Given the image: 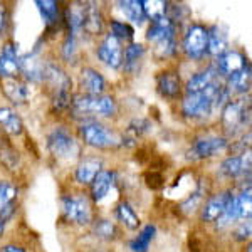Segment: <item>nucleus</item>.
<instances>
[{
    "instance_id": "obj_3",
    "label": "nucleus",
    "mask_w": 252,
    "mask_h": 252,
    "mask_svg": "<svg viewBox=\"0 0 252 252\" xmlns=\"http://www.w3.org/2000/svg\"><path fill=\"white\" fill-rule=\"evenodd\" d=\"M251 123V103L249 97L230 99L220 109V125L225 133V138H235L246 129Z\"/></svg>"
},
{
    "instance_id": "obj_33",
    "label": "nucleus",
    "mask_w": 252,
    "mask_h": 252,
    "mask_svg": "<svg viewBox=\"0 0 252 252\" xmlns=\"http://www.w3.org/2000/svg\"><path fill=\"white\" fill-rule=\"evenodd\" d=\"M109 29H111L109 34H111L113 37H116L120 42H123V40L125 42H131L133 37H135V29H133L128 22H125V20L111 19L109 20Z\"/></svg>"
},
{
    "instance_id": "obj_26",
    "label": "nucleus",
    "mask_w": 252,
    "mask_h": 252,
    "mask_svg": "<svg viewBox=\"0 0 252 252\" xmlns=\"http://www.w3.org/2000/svg\"><path fill=\"white\" fill-rule=\"evenodd\" d=\"M0 126L9 136H20L24 133V121L9 106H0Z\"/></svg>"
},
{
    "instance_id": "obj_4",
    "label": "nucleus",
    "mask_w": 252,
    "mask_h": 252,
    "mask_svg": "<svg viewBox=\"0 0 252 252\" xmlns=\"http://www.w3.org/2000/svg\"><path fill=\"white\" fill-rule=\"evenodd\" d=\"M47 150L58 161H74L81 158V143L67 126H56L47 135Z\"/></svg>"
},
{
    "instance_id": "obj_31",
    "label": "nucleus",
    "mask_w": 252,
    "mask_h": 252,
    "mask_svg": "<svg viewBox=\"0 0 252 252\" xmlns=\"http://www.w3.org/2000/svg\"><path fill=\"white\" fill-rule=\"evenodd\" d=\"M37 9L40 12L44 24L47 27H54L59 22V3L56 0H37L35 2Z\"/></svg>"
},
{
    "instance_id": "obj_28",
    "label": "nucleus",
    "mask_w": 252,
    "mask_h": 252,
    "mask_svg": "<svg viewBox=\"0 0 252 252\" xmlns=\"http://www.w3.org/2000/svg\"><path fill=\"white\" fill-rule=\"evenodd\" d=\"M64 20L69 27V34L79 35L83 32V22H84V3L76 2L71 3L64 12Z\"/></svg>"
},
{
    "instance_id": "obj_21",
    "label": "nucleus",
    "mask_w": 252,
    "mask_h": 252,
    "mask_svg": "<svg viewBox=\"0 0 252 252\" xmlns=\"http://www.w3.org/2000/svg\"><path fill=\"white\" fill-rule=\"evenodd\" d=\"M209 32V37H207V56H212L217 59L219 56H222L225 51H229V35L227 31H223L220 26H212Z\"/></svg>"
},
{
    "instance_id": "obj_13",
    "label": "nucleus",
    "mask_w": 252,
    "mask_h": 252,
    "mask_svg": "<svg viewBox=\"0 0 252 252\" xmlns=\"http://www.w3.org/2000/svg\"><path fill=\"white\" fill-rule=\"evenodd\" d=\"M19 187L10 180H0V219L9 222L17 210Z\"/></svg>"
},
{
    "instance_id": "obj_12",
    "label": "nucleus",
    "mask_w": 252,
    "mask_h": 252,
    "mask_svg": "<svg viewBox=\"0 0 252 252\" xmlns=\"http://www.w3.org/2000/svg\"><path fill=\"white\" fill-rule=\"evenodd\" d=\"M232 190H222L214 195H210L209 200L205 202V205L202 207L200 212V220L205 223H215L217 219L220 217L225 210L227 204H229L230 197H232Z\"/></svg>"
},
{
    "instance_id": "obj_36",
    "label": "nucleus",
    "mask_w": 252,
    "mask_h": 252,
    "mask_svg": "<svg viewBox=\"0 0 252 252\" xmlns=\"http://www.w3.org/2000/svg\"><path fill=\"white\" fill-rule=\"evenodd\" d=\"M0 160H2V163L5 166H9V168H17L20 158H19V153L15 152L12 146H7V148L0 150Z\"/></svg>"
},
{
    "instance_id": "obj_30",
    "label": "nucleus",
    "mask_w": 252,
    "mask_h": 252,
    "mask_svg": "<svg viewBox=\"0 0 252 252\" xmlns=\"http://www.w3.org/2000/svg\"><path fill=\"white\" fill-rule=\"evenodd\" d=\"M155 235H157V227L153 225V223L145 225L143 229L140 230V234L128 242L129 251L131 252H148L153 239H155Z\"/></svg>"
},
{
    "instance_id": "obj_20",
    "label": "nucleus",
    "mask_w": 252,
    "mask_h": 252,
    "mask_svg": "<svg viewBox=\"0 0 252 252\" xmlns=\"http://www.w3.org/2000/svg\"><path fill=\"white\" fill-rule=\"evenodd\" d=\"M115 180H116V173L111 172V170H101L96 175L93 184L89 185L91 187L89 198H91L93 204H99V202H103L108 197V193L111 192L113 185H115Z\"/></svg>"
},
{
    "instance_id": "obj_23",
    "label": "nucleus",
    "mask_w": 252,
    "mask_h": 252,
    "mask_svg": "<svg viewBox=\"0 0 252 252\" xmlns=\"http://www.w3.org/2000/svg\"><path fill=\"white\" fill-rule=\"evenodd\" d=\"M220 78L217 76V72H215L214 66L210 64L209 67L202 69V71L195 72V74L187 81L185 84V94H193V93H200L204 91L205 88H209L210 84L215 83V81H219Z\"/></svg>"
},
{
    "instance_id": "obj_41",
    "label": "nucleus",
    "mask_w": 252,
    "mask_h": 252,
    "mask_svg": "<svg viewBox=\"0 0 252 252\" xmlns=\"http://www.w3.org/2000/svg\"><path fill=\"white\" fill-rule=\"evenodd\" d=\"M247 252H252V251H251V244H249V246H247Z\"/></svg>"
},
{
    "instance_id": "obj_1",
    "label": "nucleus",
    "mask_w": 252,
    "mask_h": 252,
    "mask_svg": "<svg viewBox=\"0 0 252 252\" xmlns=\"http://www.w3.org/2000/svg\"><path fill=\"white\" fill-rule=\"evenodd\" d=\"M72 115L79 118L81 123L88 120H97V118H115L118 115V101L111 94H101V96H86V94H76L71 101Z\"/></svg>"
},
{
    "instance_id": "obj_6",
    "label": "nucleus",
    "mask_w": 252,
    "mask_h": 252,
    "mask_svg": "<svg viewBox=\"0 0 252 252\" xmlns=\"http://www.w3.org/2000/svg\"><path fill=\"white\" fill-rule=\"evenodd\" d=\"M207 37H209V32L202 24H190L187 27L184 40H182V49L190 61H202L207 56Z\"/></svg>"
},
{
    "instance_id": "obj_22",
    "label": "nucleus",
    "mask_w": 252,
    "mask_h": 252,
    "mask_svg": "<svg viewBox=\"0 0 252 252\" xmlns=\"http://www.w3.org/2000/svg\"><path fill=\"white\" fill-rule=\"evenodd\" d=\"M104 31V17L101 14V9L96 7V3H84V22L83 32L88 35H101Z\"/></svg>"
},
{
    "instance_id": "obj_19",
    "label": "nucleus",
    "mask_w": 252,
    "mask_h": 252,
    "mask_svg": "<svg viewBox=\"0 0 252 252\" xmlns=\"http://www.w3.org/2000/svg\"><path fill=\"white\" fill-rule=\"evenodd\" d=\"M146 54V47L143 44L129 42L128 46L123 47V71L129 76H135L140 72L141 64H143Z\"/></svg>"
},
{
    "instance_id": "obj_18",
    "label": "nucleus",
    "mask_w": 252,
    "mask_h": 252,
    "mask_svg": "<svg viewBox=\"0 0 252 252\" xmlns=\"http://www.w3.org/2000/svg\"><path fill=\"white\" fill-rule=\"evenodd\" d=\"M157 91L160 93L165 99H177L182 93V81L178 72L175 71H163L157 76Z\"/></svg>"
},
{
    "instance_id": "obj_34",
    "label": "nucleus",
    "mask_w": 252,
    "mask_h": 252,
    "mask_svg": "<svg viewBox=\"0 0 252 252\" xmlns=\"http://www.w3.org/2000/svg\"><path fill=\"white\" fill-rule=\"evenodd\" d=\"M168 3L163 0H143V9L146 19L152 22L155 19L166 17V12H168Z\"/></svg>"
},
{
    "instance_id": "obj_29",
    "label": "nucleus",
    "mask_w": 252,
    "mask_h": 252,
    "mask_svg": "<svg viewBox=\"0 0 252 252\" xmlns=\"http://www.w3.org/2000/svg\"><path fill=\"white\" fill-rule=\"evenodd\" d=\"M115 215H116L118 222L123 223V225L128 230H138V229H140V225H141L140 217H138V214L135 212V209H133V207L129 205L126 200L120 202V204L116 205Z\"/></svg>"
},
{
    "instance_id": "obj_5",
    "label": "nucleus",
    "mask_w": 252,
    "mask_h": 252,
    "mask_svg": "<svg viewBox=\"0 0 252 252\" xmlns=\"http://www.w3.org/2000/svg\"><path fill=\"white\" fill-rule=\"evenodd\" d=\"M63 217L69 223L86 227L93 223V202L86 193H66L61 198Z\"/></svg>"
},
{
    "instance_id": "obj_24",
    "label": "nucleus",
    "mask_w": 252,
    "mask_h": 252,
    "mask_svg": "<svg viewBox=\"0 0 252 252\" xmlns=\"http://www.w3.org/2000/svg\"><path fill=\"white\" fill-rule=\"evenodd\" d=\"M251 83H252V71H251V64H249V66L244 67L242 71L229 76L223 84H225L227 91H229L230 94L244 96L246 93L251 91Z\"/></svg>"
},
{
    "instance_id": "obj_40",
    "label": "nucleus",
    "mask_w": 252,
    "mask_h": 252,
    "mask_svg": "<svg viewBox=\"0 0 252 252\" xmlns=\"http://www.w3.org/2000/svg\"><path fill=\"white\" fill-rule=\"evenodd\" d=\"M5 229H7V222H3L2 219H0V237L5 234Z\"/></svg>"
},
{
    "instance_id": "obj_35",
    "label": "nucleus",
    "mask_w": 252,
    "mask_h": 252,
    "mask_svg": "<svg viewBox=\"0 0 252 252\" xmlns=\"http://www.w3.org/2000/svg\"><path fill=\"white\" fill-rule=\"evenodd\" d=\"M150 128H152V123H150L148 120H145V118H133L131 121H129L128 128H126V131H128V135L131 136V140H138V136L145 135V133L150 131Z\"/></svg>"
},
{
    "instance_id": "obj_9",
    "label": "nucleus",
    "mask_w": 252,
    "mask_h": 252,
    "mask_svg": "<svg viewBox=\"0 0 252 252\" xmlns=\"http://www.w3.org/2000/svg\"><path fill=\"white\" fill-rule=\"evenodd\" d=\"M212 66L219 78L227 79L229 76H232L235 72L242 71L244 67L249 66V61H247V58L242 52L235 51V49H229V51H225L222 56H219V58L214 61Z\"/></svg>"
},
{
    "instance_id": "obj_25",
    "label": "nucleus",
    "mask_w": 252,
    "mask_h": 252,
    "mask_svg": "<svg viewBox=\"0 0 252 252\" xmlns=\"http://www.w3.org/2000/svg\"><path fill=\"white\" fill-rule=\"evenodd\" d=\"M118 10L123 14V17L129 22L136 24L138 27L146 22V15L143 9V0H121L118 2Z\"/></svg>"
},
{
    "instance_id": "obj_7",
    "label": "nucleus",
    "mask_w": 252,
    "mask_h": 252,
    "mask_svg": "<svg viewBox=\"0 0 252 252\" xmlns=\"http://www.w3.org/2000/svg\"><path fill=\"white\" fill-rule=\"evenodd\" d=\"M227 148H229V140L225 136L202 135L195 138L189 150V155L192 160H209L212 157H217L219 153H223Z\"/></svg>"
},
{
    "instance_id": "obj_11",
    "label": "nucleus",
    "mask_w": 252,
    "mask_h": 252,
    "mask_svg": "<svg viewBox=\"0 0 252 252\" xmlns=\"http://www.w3.org/2000/svg\"><path fill=\"white\" fill-rule=\"evenodd\" d=\"M79 89L81 94L86 96H101L106 93V79L94 67H83L79 72Z\"/></svg>"
},
{
    "instance_id": "obj_17",
    "label": "nucleus",
    "mask_w": 252,
    "mask_h": 252,
    "mask_svg": "<svg viewBox=\"0 0 252 252\" xmlns=\"http://www.w3.org/2000/svg\"><path fill=\"white\" fill-rule=\"evenodd\" d=\"M0 86H2V93L12 104H24L31 99L32 91L29 83L20 81L19 78L12 79H0Z\"/></svg>"
},
{
    "instance_id": "obj_10",
    "label": "nucleus",
    "mask_w": 252,
    "mask_h": 252,
    "mask_svg": "<svg viewBox=\"0 0 252 252\" xmlns=\"http://www.w3.org/2000/svg\"><path fill=\"white\" fill-rule=\"evenodd\" d=\"M20 74L26 78V83H44V71L47 61L42 59L39 49H34L29 54L19 58Z\"/></svg>"
},
{
    "instance_id": "obj_16",
    "label": "nucleus",
    "mask_w": 252,
    "mask_h": 252,
    "mask_svg": "<svg viewBox=\"0 0 252 252\" xmlns=\"http://www.w3.org/2000/svg\"><path fill=\"white\" fill-rule=\"evenodd\" d=\"M20 76V63L14 42H5L0 51V79H12Z\"/></svg>"
},
{
    "instance_id": "obj_32",
    "label": "nucleus",
    "mask_w": 252,
    "mask_h": 252,
    "mask_svg": "<svg viewBox=\"0 0 252 252\" xmlns=\"http://www.w3.org/2000/svg\"><path fill=\"white\" fill-rule=\"evenodd\" d=\"M79 58V44H78V35L67 34L64 39L63 46H61V59L67 64H76V61Z\"/></svg>"
},
{
    "instance_id": "obj_38",
    "label": "nucleus",
    "mask_w": 252,
    "mask_h": 252,
    "mask_svg": "<svg viewBox=\"0 0 252 252\" xmlns=\"http://www.w3.org/2000/svg\"><path fill=\"white\" fill-rule=\"evenodd\" d=\"M5 26H7V9L2 2H0V35L5 32Z\"/></svg>"
},
{
    "instance_id": "obj_15",
    "label": "nucleus",
    "mask_w": 252,
    "mask_h": 252,
    "mask_svg": "<svg viewBox=\"0 0 252 252\" xmlns=\"http://www.w3.org/2000/svg\"><path fill=\"white\" fill-rule=\"evenodd\" d=\"M219 172L227 178H239L247 173L251 177V152H246L242 155H230L225 160H222Z\"/></svg>"
},
{
    "instance_id": "obj_27",
    "label": "nucleus",
    "mask_w": 252,
    "mask_h": 252,
    "mask_svg": "<svg viewBox=\"0 0 252 252\" xmlns=\"http://www.w3.org/2000/svg\"><path fill=\"white\" fill-rule=\"evenodd\" d=\"M91 230H93V235L99 241H104V242H113L118 239L120 235V229H118L116 222H113L111 219H94L91 223Z\"/></svg>"
},
{
    "instance_id": "obj_2",
    "label": "nucleus",
    "mask_w": 252,
    "mask_h": 252,
    "mask_svg": "<svg viewBox=\"0 0 252 252\" xmlns=\"http://www.w3.org/2000/svg\"><path fill=\"white\" fill-rule=\"evenodd\" d=\"M79 138L84 145L94 150H115L121 146V135L101 123L99 120H88L79 125Z\"/></svg>"
},
{
    "instance_id": "obj_14",
    "label": "nucleus",
    "mask_w": 252,
    "mask_h": 252,
    "mask_svg": "<svg viewBox=\"0 0 252 252\" xmlns=\"http://www.w3.org/2000/svg\"><path fill=\"white\" fill-rule=\"evenodd\" d=\"M101 170H103V158L101 157L89 155V157L79 158V163L76 165V170H74V180L78 182L79 185L89 187Z\"/></svg>"
},
{
    "instance_id": "obj_39",
    "label": "nucleus",
    "mask_w": 252,
    "mask_h": 252,
    "mask_svg": "<svg viewBox=\"0 0 252 252\" xmlns=\"http://www.w3.org/2000/svg\"><path fill=\"white\" fill-rule=\"evenodd\" d=\"M0 252H26L22 246H17V244H5V246L0 247Z\"/></svg>"
},
{
    "instance_id": "obj_8",
    "label": "nucleus",
    "mask_w": 252,
    "mask_h": 252,
    "mask_svg": "<svg viewBox=\"0 0 252 252\" xmlns=\"http://www.w3.org/2000/svg\"><path fill=\"white\" fill-rule=\"evenodd\" d=\"M96 56L104 66L120 69L123 66V42H120L111 34H106L96 47Z\"/></svg>"
},
{
    "instance_id": "obj_37",
    "label": "nucleus",
    "mask_w": 252,
    "mask_h": 252,
    "mask_svg": "<svg viewBox=\"0 0 252 252\" xmlns=\"http://www.w3.org/2000/svg\"><path fill=\"white\" fill-rule=\"evenodd\" d=\"M232 235H234L235 241H239V242L249 241V237H251V220H242L239 225H235Z\"/></svg>"
}]
</instances>
